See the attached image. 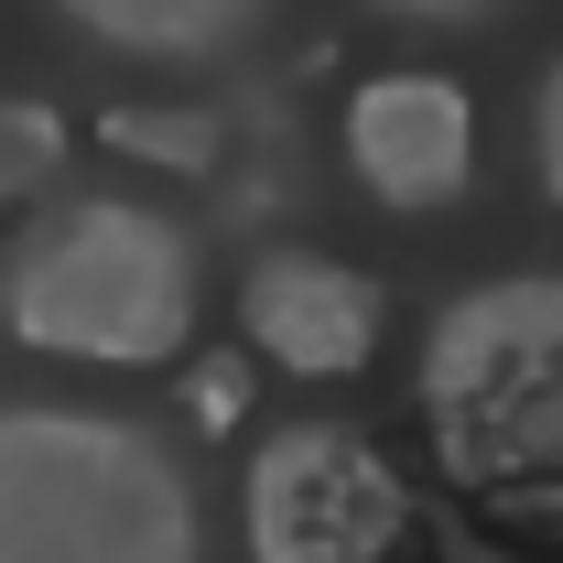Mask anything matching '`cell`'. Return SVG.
Wrapping results in <instances>:
<instances>
[{
  "label": "cell",
  "instance_id": "8992f818",
  "mask_svg": "<svg viewBox=\"0 0 563 563\" xmlns=\"http://www.w3.org/2000/svg\"><path fill=\"white\" fill-rule=\"evenodd\" d=\"M379 314H390L379 282L347 272V261H325V250H272V261H250V282H239V347H261L292 379H347V368H368Z\"/></svg>",
  "mask_w": 563,
  "mask_h": 563
},
{
  "label": "cell",
  "instance_id": "7a4b0ae2",
  "mask_svg": "<svg viewBox=\"0 0 563 563\" xmlns=\"http://www.w3.org/2000/svg\"><path fill=\"white\" fill-rule=\"evenodd\" d=\"M0 325L33 357L163 368L196 336V228L141 196H76L11 250Z\"/></svg>",
  "mask_w": 563,
  "mask_h": 563
},
{
  "label": "cell",
  "instance_id": "9c48e42d",
  "mask_svg": "<svg viewBox=\"0 0 563 563\" xmlns=\"http://www.w3.org/2000/svg\"><path fill=\"white\" fill-rule=\"evenodd\" d=\"M44 174H66V120L44 98H0V207L44 196Z\"/></svg>",
  "mask_w": 563,
  "mask_h": 563
},
{
  "label": "cell",
  "instance_id": "ba28073f",
  "mask_svg": "<svg viewBox=\"0 0 563 563\" xmlns=\"http://www.w3.org/2000/svg\"><path fill=\"white\" fill-rule=\"evenodd\" d=\"M98 141L131 152V163H174V174H207L217 163V120L207 109H109Z\"/></svg>",
  "mask_w": 563,
  "mask_h": 563
},
{
  "label": "cell",
  "instance_id": "277c9868",
  "mask_svg": "<svg viewBox=\"0 0 563 563\" xmlns=\"http://www.w3.org/2000/svg\"><path fill=\"white\" fill-rule=\"evenodd\" d=\"M412 520L401 466L336 433V422H282L250 455V563H379Z\"/></svg>",
  "mask_w": 563,
  "mask_h": 563
},
{
  "label": "cell",
  "instance_id": "6da1fadb",
  "mask_svg": "<svg viewBox=\"0 0 563 563\" xmlns=\"http://www.w3.org/2000/svg\"><path fill=\"white\" fill-rule=\"evenodd\" d=\"M0 563H207L196 477L152 422L11 401L0 412Z\"/></svg>",
  "mask_w": 563,
  "mask_h": 563
},
{
  "label": "cell",
  "instance_id": "30bf717a",
  "mask_svg": "<svg viewBox=\"0 0 563 563\" xmlns=\"http://www.w3.org/2000/svg\"><path fill=\"white\" fill-rule=\"evenodd\" d=\"M185 412L207 422V433H239V412H250V347H228L207 357L196 379H185Z\"/></svg>",
  "mask_w": 563,
  "mask_h": 563
},
{
  "label": "cell",
  "instance_id": "7c38bea8",
  "mask_svg": "<svg viewBox=\"0 0 563 563\" xmlns=\"http://www.w3.org/2000/svg\"><path fill=\"white\" fill-rule=\"evenodd\" d=\"M368 11H390V22H466V11H488V0H368Z\"/></svg>",
  "mask_w": 563,
  "mask_h": 563
},
{
  "label": "cell",
  "instance_id": "52a82bcc",
  "mask_svg": "<svg viewBox=\"0 0 563 563\" xmlns=\"http://www.w3.org/2000/svg\"><path fill=\"white\" fill-rule=\"evenodd\" d=\"M55 11L120 55H152V66H207L261 22V0H55Z\"/></svg>",
  "mask_w": 563,
  "mask_h": 563
},
{
  "label": "cell",
  "instance_id": "3957f363",
  "mask_svg": "<svg viewBox=\"0 0 563 563\" xmlns=\"http://www.w3.org/2000/svg\"><path fill=\"white\" fill-rule=\"evenodd\" d=\"M422 412H433V455L466 488H509L542 477L563 433V282H477L433 314L422 336Z\"/></svg>",
  "mask_w": 563,
  "mask_h": 563
},
{
  "label": "cell",
  "instance_id": "8fae6325",
  "mask_svg": "<svg viewBox=\"0 0 563 563\" xmlns=\"http://www.w3.org/2000/svg\"><path fill=\"white\" fill-rule=\"evenodd\" d=\"M531 163H542V196H563V76H542L531 98Z\"/></svg>",
  "mask_w": 563,
  "mask_h": 563
},
{
  "label": "cell",
  "instance_id": "5b68a950",
  "mask_svg": "<svg viewBox=\"0 0 563 563\" xmlns=\"http://www.w3.org/2000/svg\"><path fill=\"white\" fill-rule=\"evenodd\" d=\"M347 163L368 174V196L390 217H422V207H455L466 174H477V109L455 76H422V66H390L347 98Z\"/></svg>",
  "mask_w": 563,
  "mask_h": 563
}]
</instances>
